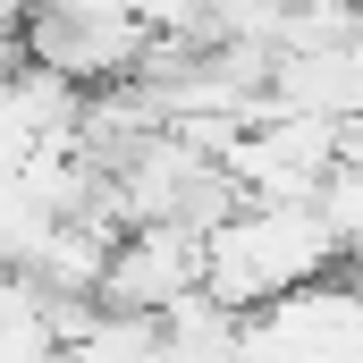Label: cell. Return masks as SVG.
Wrapping results in <instances>:
<instances>
[{"instance_id": "cell-1", "label": "cell", "mask_w": 363, "mask_h": 363, "mask_svg": "<svg viewBox=\"0 0 363 363\" xmlns=\"http://www.w3.org/2000/svg\"><path fill=\"white\" fill-rule=\"evenodd\" d=\"M338 271V237L321 228L313 203H228L211 228H203V296L228 304V313H254L304 279Z\"/></svg>"}]
</instances>
